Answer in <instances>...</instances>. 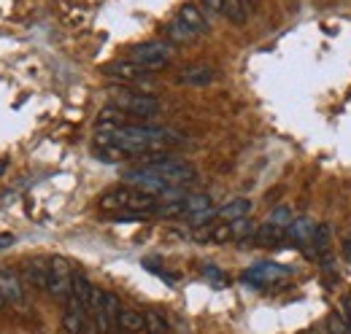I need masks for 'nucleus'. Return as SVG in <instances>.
<instances>
[{"label":"nucleus","mask_w":351,"mask_h":334,"mask_svg":"<svg viewBox=\"0 0 351 334\" xmlns=\"http://www.w3.org/2000/svg\"><path fill=\"white\" fill-rule=\"evenodd\" d=\"M184 205H186V218H189V216H195V213H200V210L211 208V197H208V194H189V197L184 200Z\"/></svg>","instance_id":"b1692460"},{"label":"nucleus","mask_w":351,"mask_h":334,"mask_svg":"<svg viewBox=\"0 0 351 334\" xmlns=\"http://www.w3.org/2000/svg\"><path fill=\"white\" fill-rule=\"evenodd\" d=\"M11 243H14V235H8V232H5V235H0V250L8 248Z\"/></svg>","instance_id":"7c9ffc66"},{"label":"nucleus","mask_w":351,"mask_h":334,"mask_svg":"<svg viewBox=\"0 0 351 334\" xmlns=\"http://www.w3.org/2000/svg\"><path fill=\"white\" fill-rule=\"evenodd\" d=\"M313 229H316V224L311 221V218H295L289 227H287V240H292V243H298V246H306L311 243V237H313Z\"/></svg>","instance_id":"f3484780"},{"label":"nucleus","mask_w":351,"mask_h":334,"mask_svg":"<svg viewBox=\"0 0 351 334\" xmlns=\"http://www.w3.org/2000/svg\"><path fill=\"white\" fill-rule=\"evenodd\" d=\"M178 81L186 86H208L211 81H217V70L211 65H189L178 73Z\"/></svg>","instance_id":"f8f14e48"},{"label":"nucleus","mask_w":351,"mask_h":334,"mask_svg":"<svg viewBox=\"0 0 351 334\" xmlns=\"http://www.w3.org/2000/svg\"><path fill=\"white\" fill-rule=\"evenodd\" d=\"M324 329L330 334H351V326L343 321V316L335 310V313H330L327 316V321H324Z\"/></svg>","instance_id":"393cba45"},{"label":"nucleus","mask_w":351,"mask_h":334,"mask_svg":"<svg viewBox=\"0 0 351 334\" xmlns=\"http://www.w3.org/2000/svg\"><path fill=\"white\" fill-rule=\"evenodd\" d=\"M111 105L138 119H152L160 114V100L149 92H135V89H117L111 97Z\"/></svg>","instance_id":"7ed1b4c3"},{"label":"nucleus","mask_w":351,"mask_h":334,"mask_svg":"<svg viewBox=\"0 0 351 334\" xmlns=\"http://www.w3.org/2000/svg\"><path fill=\"white\" fill-rule=\"evenodd\" d=\"M230 229H232V243H238V246H249V243H254L260 227H257L254 221H249V218H238V221L230 224Z\"/></svg>","instance_id":"a211bd4d"},{"label":"nucleus","mask_w":351,"mask_h":334,"mask_svg":"<svg viewBox=\"0 0 351 334\" xmlns=\"http://www.w3.org/2000/svg\"><path fill=\"white\" fill-rule=\"evenodd\" d=\"M249 210H252V200H246V197H235V200H230L224 208H219L217 218L224 221V224H232V221H238V218H246Z\"/></svg>","instance_id":"dca6fc26"},{"label":"nucleus","mask_w":351,"mask_h":334,"mask_svg":"<svg viewBox=\"0 0 351 334\" xmlns=\"http://www.w3.org/2000/svg\"><path fill=\"white\" fill-rule=\"evenodd\" d=\"M221 5H224V0H200V8L206 14H221Z\"/></svg>","instance_id":"cd10ccee"},{"label":"nucleus","mask_w":351,"mask_h":334,"mask_svg":"<svg viewBox=\"0 0 351 334\" xmlns=\"http://www.w3.org/2000/svg\"><path fill=\"white\" fill-rule=\"evenodd\" d=\"M173 51H176L173 43L146 41V43L132 46L128 60H132L135 65H141V68H143V70H149V73H157V70H162V68H168V65H171Z\"/></svg>","instance_id":"f03ea898"},{"label":"nucleus","mask_w":351,"mask_h":334,"mask_svg":"<svg viewBox=\"0 0 351 334\" xmlns=\"http://www.w3.org/2000/svg\"><path fill=\"white\" fill-rule=\"evenodd\" d=\"M97 205L103 210H117V216H122V213H154V208L160 205V197L146 194L135 186H119V189L106 192L97 200Z\"/></svg>","instance_id":"f257e3e1"},{"label":"nucleus","mask_w":351,"mask_h":334,"mask_svg":"<svg viewBox=\"0 0 351 334\" xmlns=\"http://www.w3.org/2000/svg\"><path fill=\"white\" fill-rule=\"evenodd\" d=\"M284 240H287V227H276V224H270V221L257 229V237H254V243L263 246V248H276V246H281Z\"/></svg>","instance_id":"2eb2a0df"},{"label":"nucleus","mask_w":351,"mask_h":334,"mask_svg":"<svg viewBox=\"0 0 351 334\" xmlns=\"http://www.w3.org/2000/svg\"><path fill=\"white\" fill-rule=\"evenodd\" d=\"M117 324L122 332H143L146 329V313H138L132 307H125L119 316H117Z\"/></svg>","instance_id":"aec40b11"},{"label":"nucleus","mask_w":351,"mask_h":334,"mask_svg":"<svg viewBox=\"0 0 351 334\" xmlns=\"http://www.w3.org/2000/svg\"><path fill=\"white\" fill-rule=\"evenodd\" d=\"M0 294L8 305H19L25 299V286H22V278L16 275V270L0 267Z\"/></svg>","instance_id":"9d476101"},{"label":"nucleus","mask_w":351,"mask_h":334,"mask_svg":"<svg viewBox=\"0 0 351 334\" xmlns=\"http://www.w3.org/2000/svg\"><path fill=\"white\" fill-rule=\"evenodd\" d=\"M203 272H206V278H211V281H224V275L219 272V267H214V264H206Z\"/></svg>","instance_id":"c756f323"},{"label":"nucleus","mask_w":351,"mask_h":334,"mask_svg":"<svg viewBox=\"0 0 351 334\" xmlns=\"http://www.w3.org/2000/svg\"><path fill=\"white\" fill-rule=\"evenodd\" d=\"M149 170L162 178L168 186H184V183H192L197 178V170L189 165V162H181V159H171V157H160V159H152Z\"/></svg>","instance_id":"20e7f679"},{"label":"nucleus","mask_w":351,"mask_h":334,"mask_svg":"<svg viewBox=\"0 0 351 334\" xmlns=\"http://www.w3.org/2000/svg\"><path fill=\"white\" fill-rule=\"evenodd\" d=\"M100 294L95 286H92V281H89L87 275H73V296L87 307L89 313H95L97 310V305H100Z\"/></svg>","instance_id":"9b49d317"},{"label":"nucleus","mask_w":351,"mask_h":334,"mask_svg":"<svg viewBox=\"0 0 351 334\" xmlns=\"http://www.w3.org/2000/svg\"><path fill=\"white\" fill-rule=\"evenodd\" d=\"M341 316H343V321L351 326V294H346L343 299H341V310H338Z\"/></svg>","instance_id":"c85d7f7f"},{"label":"nucleus","mask_w":351,"mask_h":334,"mask_svg":"<svg viewBox=\"0 0 351 334\" xmlns=\"http://www.w3.org/2000/svg\"><path fill=\"white\" fill-rule=\"evenodd\" d=\"M108 79H117V81H125V84H138L143 81V79H149L152 73L149 70H143L141 65H135L132 60H119V62H111L106 70H103Z\"/></svg>","instance_id":"1a4fd4ad"},{"label":"nucleus","mask_w":351,"mask_h":334,"mask_svg":"<svg viewBox=\"0 0 351 334\" xmlns=\"http://www.w3.org/2000/svg\"><path fill=\"white\" fill-rule=\"evenodd\" d=\"M122 313V302L114 292H103L100 294V305L95 310V321H97V332L100 334H111V326L117 321V316Z\"/></svg>","instance_id":"423d86ee"},{"label":"nucleus","mask_w":351,"mask_h":334,"mask_svg":"<svg viewBox=\"0 0 351 334\" xmlns=\"http://www.w3.org/2000/svg\"><path fill=\"white\" fill-rule=\"evenodd\" d=\"M46 292L51 294V299L57 302H68V296L73 294V275H71V264L62 256L49 259V286Z\"/></svg>","instance_id":"39448f33"},{"label":"nucleus","mask_w":351,"mask_h":334,"mask_svg":"<svg viewBox=\"0 0 351 334\" xmlns=\"http://www.w3.org/2000/svg\"><path fill=\"white\" fill-rule=\"evenodd\" d=\"M270 224H276V227H289L295 218H292V210L287 208V205H278V208L270 213V218H267Z\"/></svg>","instance_id":"a878e982"},{"label":"nucleus","mask_w":351,"mask_h":334,"mask_svg":"<svg viewBox=\"0 0 351 334\" xmlns=\"http://www.w3.org/2000/svg\"><path fill=\"white\" fill-rule=\"evenodd\" d=\"M211 240L214 243H230L232 240V229H230V224H217V227H211Z\"/></svg>","instance_id":"bb28decb"},{"label":"nucleus","mask_w":351,"mask_h":334,"mask_svg":"<svg viewBox=\"0 0 351 334\" xmlns=\"http://www.w3.org/2000/svg\"><path fill=\"white\" fill-rule=\"evenodd\" d=\"M178 16H181L197 36L208 33V16H206V11H203L200 5H195V3H184V5L178 8Z\"/></svg>","instance_id":"4468645a"},{"label":"nucleus","mask_w":351,"mask_h":334,"mask_svg":"<svg viewBox=\"0 0 351 334\" xmlns=\"http://www.w3.org/2000/svg\"><path fill=\"white\" fill-rule=\"evenodd\" d=\"M87 307L71 294L65 302V313H62V329L65 334H82L87 329Z\"/></svg>","instance_id":"6e6552de"},{"label":"nucleus","mask_w":351,"mask_h":334,"mask_svg":"<svg viewBox=\"0 0 351 334\" xmlns=\"http://www.w3.org/2000/svg\"><path fill=\"white\" fill-rule=\"evenodd\" d=\"M241 3H243V5H246V8H249V14H252V11H254V0H241Z\"/></svg>","instance_id":"473e14b6"},{"label":"nucleus","mask_w":351,"mask_h":334,"mask_svg":"<svg viewBox=\"0 0 351 334\" xmlns=\"http://www.w3.org/2000/svg\"><path fill=\"white\" fill-rule=\"evenodd\" d=\"M146 332L149 334H171V326H168V321H165L162 313L149 310V313H146Z\"/></svg>","instance_id":"4be33fe9"},{"label":"nucleus","mask_w":351,"mask_h":334,"mask_svg":"<svg viewBox=\"0 0 351 334\" xmlns=\"http://www.w3.org/2000/svg\"><path fill=\"white\" fill-rule=\"evenodd\" d=\"M330 237H332V229H330V224H316L311 243L316 246V250H319V253H324V250H327V246H330Z\"/></svg>","instance_id":"5701e85b"},{"label":"nucleus","mask_w":351,"mask_h":334,"mask_svg":"<svg viewBox=\"0 0 351 334\" xmlns=\"http://www.w3.org/2000/svg\"><path fill=\"white\" fill-rule=\"evenodd\" d=\"M343 256L351 261V237H349V240H343Z\"/></svg>","instance_id":"2f4dec72"},{"label":"nucleus","mask_w":351,"mask_h":334,"mask_svg":"<svg viewBox=\"0 0 351 334\" xmlns=\"http://www.w3.org/2000/svg\"><path fill=\"white\" fill-rule=\"evenodd\" d=\"M284 275H289V270L287 267H278V264H257V267H249L246 272H243V283H249V286H254V289H265V286H270V283H276L278 278H284Z\"/></svg>","instance_id":"0eeeda50"},{"label":"nucleus","mask_w":351,"mask_h":334,"mask_svg":"<svg viewBox=\"0 0 351 334\" xmlns=\"http://www.w3.org/2000/svg\"><path fill=\"white\" fill-rule=\"evenodd\" d=\"M27 281H30L33 289L46 292V286H49V259H33L27 264Z\"/></svg>","instance_id":"6ab92c4d"},{"label":"nucleus","mask_w":351,"mask_h":334,"mask_svg":"<svg viewBox=\"0 0 351 334\" xmlns=\"http://www.w3.org/2000/svg\"><path fill=\"white\" fill-rule=\"evenodd\" d=\"M221 14L232 22V25H246L249 22V8L241 3V0H224V5H221Z\"/></svg>","instance_id":"412c9836"},{"label":"nucleus","mask_w":351,"mask_h":334,"mask_svg":"<svg viewBox=\"0 0 351 334\" xmlns=\"http://www.w3.org/2000/svg\"><path fill=\"white\" fill-rule=\"evenodd\" d=\"M5 305H8V302H5V299H3V294H0V310H3Z\"/></svg>","instance_id":"f704fd0d"},{"label":"nucleus","mask_w":351,"mask_h":334,"mask_svg":"<svg viewBox=\"0 0 351 334\" xmlns=\"http://www.w3.org/2000/svg\"><path fill=\"white\" fill-rule=\"evenodd\" d=\"M308 334H330L327 329H313V332H308Z\"/></svg>","instance_id":"72a5a7b5"},{"label":"nucleus","mask_w":351,"mask_h":334,"mask_svg":"<svg viewBox=\"0 0 351 334\" xmlns=\"http://www.w3.org/2000/svg\"><path fill=\"white\" fill-rule=\"evenodd\" d=\"M165 38H168V43H173V46H186V43L197 41V33L181 16H176V19L168 22V27H165Z\"/></svg>","instance_id":"ddd939ff"}]
</instances>
